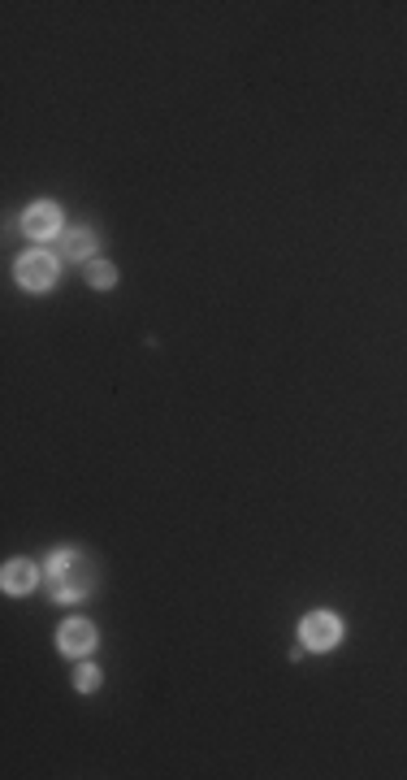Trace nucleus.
Segmentation results:
<instances>
[{"instance_id":"nucleus-1","label":"nucleus","mask_w":407,"mask_h":780,"mask_svg":"<svg viewBox=\"0 0 407 780\" xmlns=\"http://www.w3.org/2000/svg\"><path fill=\"white\" fill-rule=\"evenodd\" d=\"M48 577H53V590H57L61 603H78L92 590V568L82 564L74 551H57L48 560Z\"/></svg>"},{"instance_id":"nucleus-2","label":"nucleus","mask_w":407,"mask_h":780,"mask_svg":"<svg viewBox=\"0 0 407 780\" xmlns=\"http://www.w3.org/2000/svg\"><path fill=\"white\" fill-rule=\"evenodd\" d=\"M53 278H57V260L48 252H31L18 260V282L26 287V291H44V287H53Z\"/></svg>"},{"instance_id":"nucleus-3","label":"nucleus","mask_w":407,"mask_h":780,"mask_svg":"<svg viewBox=\"0 0 407 780\" xmlns=\"http://www.w3.org/2000/svg\"><path fill=\"white\" fill-rule=\"evenodd\" d=\"M299 633H304V646H312V650H330V646L343 638V624H338V616H330V611H316V616H308V620L299 624Z\"/></svg>"},{"instance_id":"nucleus-4","label":"nucleus","mask_w":407,"mask_h":780,"mask_svg":"<svg viewBox=\"0 0 407 780\" xmlns=\"http://www.w3.org/2000/svg\"><path fill=\"white\" fill-rule=\"evenodd\" d=\"M22 230L31 234V239H53V234H61V213H57V204H35L31 213L22 217Z\"/></svg>"},{"instance_id":"nucleus-5","label":"nucleus","mask_w":407,"mask_h":780,"mask_svg":"<svg viewBox=\"0 0 407 780\" xmlns=\"http://www.w3.org/2000/svg\"><path fill=\"white\" fill-rule=\"evenodd\" d=\"M57 642H61V650H65V655H87V650L96 646V629H92L87 620H70L57 633Z\"/></svg>"},{"instance_id":"nucleus-6","label":"nucleus","mask_w":407,"mask_h":780,"mask_svg":"<svg viewBox=\"0 0 407 780\" xmlns=\"http://www.w3.org/2000/svg\"><path fill=\"white\" fill-rule=\"evenodd\" d=\"M35 581H39V572L26 560H14V564L5 568V590L9 594H26V590H35Z\"/></svg>"},{"instance_id":"nucleus-7","label":"nucleus","mask_w":407,"mask_h":780,"mask_svg":"<svg viewBox=\"0 0 407 780\" xmlns=\"http://www.w3.org/2000/svg\"><path fill=\"white\" fill-rule=\"evenodd\" d=\"M87 252H96V234L92 230H65L61 234V256H65V260H82Z\"/></svg>"},{"instance_id":"nucleus-8","label":"nucleus","mask_w":407,"mask_h":780,"mask_svg":"<svg viewBox=\"0 0 407 780\" xmlns=\"http://www.w3.org/2000/svg\"><path fill=\"white\" fill-rule=\"evenodd\" d=\"M113 265H109V260H92V269H87V282H92V287H100V291H109V287H113Z\"/></svg>"},{"instance_id":"nucleus-9","label":"nucleus","mask_w":407,"mask_h":780,"mask_svg":"<svg viewBox=\"0 0 407 780\" xmlns=\"http://www.w3.org/2000/svg\"><path fill=\"white\" fill-rule=\"evenodd\" d=\"M96 685H100L96 668H78V689H96Z\"/></svg>"}]
</instances>
